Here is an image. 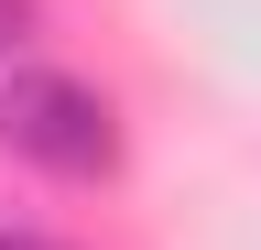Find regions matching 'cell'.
<instances>
[{"instance_id": "3", "label": "cell", "mask_w": 261, "mask_h": 250, "mask_svg": "<svg viewBox=\"0 0 261 250\" xmlns=\"http://www.w3.org/2000/svg\"><path fill=\"white\" fill-rule=\"evenodd\" d=\"M11 33H22V0H0V44H11Z\"/></svg>"}, {"instance_id": "1", "label": "cell", "mask_w": 261, "mask_h": 250, "mask_svg": "<svg viewBox=\"0 0 261 250\" xmlns=\"http://www.w3.org/2000/svg\"><path fill=\"white\" fill-rule=\"evenodd\" d=\"M0 142L22 163H44V174H98L109 163V98L55 76V66H33V76L0 87Z\"/></svg>"}, {"instance_id": "2", "label": "cell", "mask_w": 261, "mask_h": 250, "mask_svg": "<svg viewBox=\"0 0 261 250\" xmlns=\"http://www.w3.org/2000/svg\"><path fill=\"white\" fill-rule=\"evenodd\" d=\"M0 250H65V239H44V229H0Z\"/></svg>"}]
</instances>
